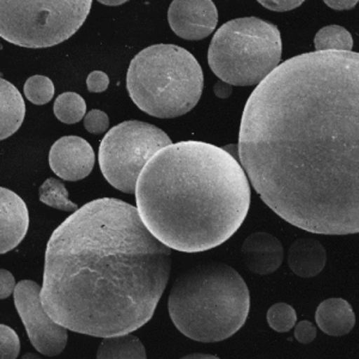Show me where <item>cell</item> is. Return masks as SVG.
Returning a JSON list of instances; mask_svg holds the SVG:
<instances>
[{"label": "cell", "instance_id": "6da1fadb", "mask_svg": "<svg viewBox=\"0 0 359 359\" xmlns=\"http://www.w3.org/2000/svg\"><path fill=\"white\" fill-rule=\"evenodd\" d=\"M237 154L255 192L308 233L359 231V54L278 65L249 96Z\"/></svg>", "mask_w": 359, "mask_h": 359}, {"label": "cell", "instance_id": "7a4b0ae2", "mask_svg": "<svg viewBox=\"0 0 359 359\" xmlns=\"http://www.w3.org/2000/svg\"><path fill=\"white\" fill-rule=\"evenodd\" d=\"M170 269L172 250L150 233L138 208L96 199L49 238L40 298L69 331L97 338L133 333L155 314Z\"/></svg>", "mask_w": 359, "mask_h": 359}, {"label": "cell", "instance_id": "3957f363", "mask_svg": "<svg viewBox=\"0 0 359 359\" xmlns=\"http://www.w3.org/2000/svg\"><path fill=\"white\" fill-rule=\"evenodd\" d=\"M139 216L174 250L199 253L228 241L250 206L249 180L223 147L180 142L161 149L135 184Z\"/></svg>", "mask_w": 359, "mask_h": 359}, {"label": "cell", "instance_id": "277c9868", "mask_svg": "<svg viewBox=\"0 0 359 359\" xmlns=\"http://www.w3.org/2000/svg\"><path fill=\"white\" fill-rule=\"evenodd\" d=\"M168 309L176 328L187 338L218 343L245 325L250 294L236 269L222 262H206L176 279Z\"/></svg>", "mask_w": 359, "mask_h": 359}, {"label": "cell", "instance_id": "5b68a950", "mask_svg": "<svg viewBox=\"0 0 359 359\" xmlns=\"http://www.w3.org/2000/svg\"><path fill=\"white\" fill-rule=\"evenodd\" d=\"M204 74L196 57L175 45H155L137 54L127 72V90L140 111L159 118L187 114L198 104Z\"/></svg>", "mask_w": 359, "mask_h": 359}, {"label": "cell", "instance_id": "8992f818", "mask_svg": "<svg viewBox=\"0 0 359 359\" xmlns=\"http://www.w3.org/2000/svg\"><path fill=\"white\" fill-rule=\"evenodd\" d=\"M282 59V37L277 25L257 17L226 22L217 30L208 48L213 74L230 86H255Z\"/></svg>", "mask_w": 359, "mask_h": 359}, {"label": "cell", "instance_id": "52a82bcc", "mask_svg": "<svg viewBox=\"0 0 359 359\" xmlns=\"http://www.w3.org/2000/svg\"><path fill=\"white\" fill-rule=\"evenodd\" d=\"M93 0H0V37L25 48H48L74 36Z\"/></svg>", "mask_w": 359, "mask_h": 359}, {"label": "cell", "instance_id": "ba28073f", "mask_svg": "<svg viewBox=\"0 0 359 359\" xmlns=\"http://www.w3.org/2000/svg\"><path fill=\"white\" fill-rule=\"evenodd\" d=\"M172 144L165 132L151 123L125 121L107 132L100 145L98 162L104 179L120 192L135 194L145 164Z\"/></svg>", "mask_w": 359, "mask_h": 359}, {"label": "cell", "instance_id": "9c48e42d", "mask_svg": "<svg viewBox=\"0 0 359 359\" xmlns=\"http://www.w3.org/2000/svg\"><path fill=\"white\" fill-rule=\"evenodd\" d=\"M41 286L34 280H22L13 291L15 306L21 316L30 343L41 355L54 357L65 350L67 330L52 320L42 306Z\"/></svg>", "mask_w": 359, "mask_h": 359}, {"label": "cell", "instance_id": "30bf717a", "mask_svg": "<svg viewBox=\"0 0 359 359\" xmlns=\"http://www.w3.org/2000/svg\"><path fill=\"white\" fill-rule=\"evenodd\" d=\"M168 21L177 36L198 41L215 32L218 11L212 0H172Z\"/></svg>", "mask_w": 359, "mask_h": 359}, {"label": "cell", "instance_id": "8fae6325", "mask_svg": "<svg viewBox=\"0 0 359 359\" xmlns=\"http://www.w3.org/2000/svg\"><path fill=\"white\" fill-rule=\"evenodd\" d=\"M49 167L60 179L79 181L93 172L95 152L86 139L67 135L57 139L49 151Z\"/></svg>", "mask_w": 359, "mask_h": 359}, {"label": "cell", "instance_id": "7c38bea8", "mask_svg": "<svg viewBox=\"0 0 359 359\" xmlns=\"http://www.w3.org/2000/svg\"><path fill=\"white\" fill-rule=\"evenodd\" d=\"M29 211L21 196L0 187V254L8 253L25 240Z\"/></svg>", "mask_w": 359, "mask_h": 359}, {"label": "cell", "instance_id": "4fadbf2b", "mask_svg": "<svg viewBox=\"0 0 359 359\" xmlns=\"http://www.w3.org/2000/svg\"><path fill=\"white\" fill-rule=\"evenodd\" d=\"M242 255L247 269L255 274L267 276L276 272L284 259L282 242L267 233H254L245 238Z\"/></svg>", "mask_w": 359, "mask_h": 359}, {"label": "cell", "instance_id": "5bb4252c", "mask_svg": "<svg viewBox=\"0 0 359 359\" xmlns=\"http://www.w3.org/2000/svg\"><path fill=\"white\" fill-rule=\"evenodd\" d=\"M326 262V249L315 238L296 240L289 249L287 264L298 277H316L323 272Z\"/></svg>", "mask_w": 359, "mask_h": 359}, {"label": "cell", "instance_id": "9a60e30c", "mask_svg": "<svg viewBox=\"0 0 359 359\" xmlns=\"http://www.w3.org/2000/svg\"><path fill=\"white\" fill-rule=\"evenodd\" d=\"M315 320L318 328L331 337H343L355 325V311L344 298H328L316 309Z\"/></svg>", "mask_w": 359, "mask_h": 359}, {"label": "cell", "instance_id": "2e32d148", "mask_svg": "<svg viewBox=\"0 0 359 359\" xmlns=\"http://www.w3.org/2000/svg\"><path fill=\"white\" fill-rule=\"evenodd\" d=\"M25 116V103L21 93L13 84L0 78V140L15 135Z\"/></svg>", "mask_w": 359, "mask_h": 359}, {"label": "cell", "instance_id": "e0dca14e", "mask_svg": "<svg viewBox=\"0 0 359 359\" xmlns=\"http://www.w3.org/2000/svg\"><path fill=\"white\" fill-rule=\"evenodd\" d=\"M147 357L143 344L131 333L103 338L97 350L98 359H145Z\"/></svg>", "mask_w": 359, "mask_h": 359}, {"label": "cell", "instance_id": "ac0fdd59", "mask_svg": "<svg viewBox=\"0 0 359 359\" xmlns=\"http://www.w3.org/2000/svg\"><path fill=\"white\" fill-rule=\"evenodd\" d=\"M315 48L318 52L321 50H340V52H351L353 40L351 34L340 25H328L320 29L315 35Z\"/></svg>", "mask_w": 359, "mask_h": 359}, {"label": "cell", "instance_id": "d6986e66", "mask_svg": "<svg viewBox=\"0 0 359 359\" xmlns=\"http://www.w3.org/2000/svg\"><path fill=\"white\" fill-rule=\"evenodd\" d=\"M39 199L49 208H57L66 212H74L77 204L69 201V192L60 180L49 177L42 184L39 191Z\"/></svg>", "mask_w": 359, "mask_h": 359}, {"label": "cell", "instance_id": "ffe728a7", "mask_svg": "<svg viewBox=\"0 0 359 359\" xmlns=\"http://www.w3.org/2000/svg\"><path fill=\"white\" fill-rule=\"evenodd\" d=\"M54 114L59 121L67 125L79 123L86 114V101L76 93H64L54 102Z\"/></svg>", "mask_w": 359, "mask_h": 359}, {"label": "cell", "instance_id": "44dd1931", "mask_svg": "<svg viewBox=\"0 0 359 359\" xmlns=\"http://www.w3.org/2000/svg\"><path fill=\"white\" fill-rule=\"evenodd\" d=\"M54 84L45 76H33L28 78L25 84V97L36 106H43L54 96Z\"/></svg>", "mask_w": 359, "mask_h": 359}, {"label": "cell", "instance_id": "7402d4cb", "mask_svg": "<svg viewBox=\"0 0 359 359\" xmlns=\"http://www.w3.org/2000/svg\"><path fill=\"white\" fill-rule=\"evenodd\" d=\"M266 318H267L269 326L278 333L291 331L297 323L296 311L290 304H286V303H277L271 306L267 311Z\"/></svg>", "mask_w": 359, "mask_h": 359}, {"label": "cell", "instance_id": "603a6c76", "mask_svg": "<svg viewBox=\"0 0 359 359\" xmlns=\"http://www.w3.org/2000/svg\"><path fill=\"white\" fill-rule=\"evenodd\" d=\"M21 351V343L16 332L0 325V359H16Z\"/></svg>", "mask_w": 359, "mask_h": 359}, {"label": "cell", "instance_id": "cb8c5ba5", "mask_svg": "<svg viewBox=\"0 0 359 359\" xmlns=\"http://www.w3.org/2000/svg\"><path fill=\"white\" fill-rule=\"evenodd\" d=\"M84 127L93 135H102L109 128V118L104 111L93 109L84 115Z\"/></svg>", "mask_w": 359, "mask_h": 359}, {"label": "cell", "instance_id": "d4e9b609", "mask_svg": "<svg viewBox=\"0 0 359 359\" xmlns=\"http://www.w3.org/2000/svg\"><path fill=\"white\" fill-rule=\"evenodd\" d=\"M316 335H318L316 327L311 321L304 320L294 325V338L297 339L298 343L304 344V345L313 343Z\"/></svg>", "mask_w": 359, "mask_h": 359}, {"label": "cell", "instance_id": "484cf974", "mask_svg": "<svg viewBox=\"0 0 359 359\" xmlns=\"http://www.w3.org/2000/svg\"><path fill=\"white\" fill-rule=\"evenodd\" d=\"M86 86L90 93H103L109 86V77L102 71H94L86 78Z\"/></svg>", "mask_w": 359, "mask_h": 359}, {"label": "cell", "instance_id": "4316f807", "mask_svg": "<svg viewBox=\"0 0 359 359\" xmlns=\"http://www.w3.org/2000/svg\"><path fill=\"white\" fill-rule=\"evenodd\" d=\"M257 1L269 10L285 13L301 6L306 0H257Z\"/></svg>", "mask_w": 359, "mask_h": 359}, {"label": "cell", "instance_id": "83f0119b", "mask_svg": "<svg viewBox=\"0 0 359 359\" xmlns=\"http://www.w3.org/2000/svg\"><path fill=\"white\" fill-rule=\"evenodd\" d=\"M16 280L13 274L8 269H0V299H6L13 294Z\"/></svg>", "mask_w": 359, "mask_h": 359}, {"label": "cell", "instance_id": "f1b7e54d", "mask_svg": "<svg viewBox=\"0 0 359 359\" xmlns=\"http://www.w3.org/2000/svg\"><path fill=\"white\" fill-rule=\"evenodd\" d=\"M325 4L337 11H343V10H351L358 4V0H323Z\"/></svg>", "mask_w": 359, "mask_h": 359}, {"label": "cell", "instance_id": "f546056e", "mask_svg": "<svg viewBox=\"0 0 359 359\" xmlns=\"http://www.w3.org/2000/svg\"><path fill=\"white\" fill-rule=\"evenodd\" d=\"M215 94H216L217 97L219 98H228L231 93H233V88L228 83L223 82V81H219V82H217L215 84Z\"/></svg>", "mask_w": 359, "mask_h": 359}, {"label": "cell", "instance_id": "4dcf8cb0", "mask_svg": "<svg viewBox=\"0 0 359 359\" xmlns=\"http://www.w3.org/2000/svg\"><path fill=\"white\" fill-rule=\"evenodd\" d=\"M97 1L107 6H118V5L125 4L128 0H97Z\"/></svg>", "mask_w": 359, "mask_h": 359}, {"label": "cell", "instance_id": "1f68e13d", "mask_svg": "<svg viewBox=\"0 0 359 359\" xmlns=\"http://www.w3.org/2000/svg\"><path fill=\"white\" fill-rule=\"evenodd\" d=\"M184 358H215L217 359L218 357H216V355H201V353H196V355H186V357H184Z\"/></svg>", "mask_w": 359, "mask_h": 359}]
</instances>
